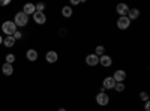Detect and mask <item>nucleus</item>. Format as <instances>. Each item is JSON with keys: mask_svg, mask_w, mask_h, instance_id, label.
<instances>
[{"mask_svg": "<svg viewBox=\"0 0 150 111\" xmlns=\"http://www.w3.org/2000/svg\"><path fill=\"white\" fill-rule=\"evenodd\" d=\"M14 24L17 27H26L27 24H29V17L24 14V12H17L15 17H14Z\"/></svg>", "mask_w": 150, "mask_h": 111, "instance_id": "f257e3e1", "label": "nucleus"}, {"mask_svg": "<svg viewBox=\"0 0 150 111\" xmlns=\"http://www.w3.org/2000/svg\"><path fill=\"white\" fill-rule=\"evenodd\" d=\"M2 30L6 36H12L15 32H17V26L14 24V21H5L2 24Z\"/></svg>", "mask_w": 150, "mask_h": 111, "instance_id": "f03ea898", "label": "nucleus"}, {"mask_svg": "<svg viewBox=\"0 0 150 111\" xmlns=\"http://www.w3.org/2000/svg\"><path fill=\"white\" fill-rule=\"evenodd\" d=\"M96 104H98L99 107H107V105L110 104V96H108L107 93H101V92H99V93L96 95Z\"/></svg>", "mask_w": 150, "mask_h": 111, "instance_id": "7ed1b4c3", "label": "nucleus"}, {"mask_svg": "<svg viewBox=\"0 0 150 111\" xmlns=\"http://www.w3.org/2000/svg\"><path fill=\"white\" fill-rule=\"evenodd\" d=\"M117 29H120V30H126V29H129V26H131V20L128 18V17H119V20H117Z\"/></svg>", "mask_w": 150, "mask_h": 111, "instance_id": "20e7f679", "label": "nucleus"}, {"mask_svg": "<svg viewBox=\"0 0 150 111\" xmlns=\"http://www.w3.org/2000/svg\"><path fill=\"white\" fill-rule=\"evenodd\" d=\"M86 65H87V66H92V68L98 66V65H99V57H98L95 53L86 56Z\"/></svg>", "mask_w": 150, "mask_h": 111, "instance_id": "39448f33", "label": "nucleus"}, {"mask_svg": "<svg viewBox=\"0 0 150 111\" xmlns=\"http://www.w3.org/2000/svg\"><path fill=\"white\" fill-rule=\"evenodd\" d=\"M126 77L128 75L123 69H117V71H114V74H112V78H114L116 83H123L125 80H126Z\"/></svg>", "mask_w": 150, "mask_h": 111, "instance_id": "423d86ee", "label": "nucleus"}, {"mask_svg": "<svg viewBox=\"0 0 150 111\" xmlns=\"http://www.w3.org/2000/svg\"><path fill=\"white\" fill-rule=\"evenodd\" d=\"M33 21L36 24H39V26H42V24L47 23V15H45V12H35L33 14Z\"/></svg>", "mask_w": 150, "mask_h": 111, "instance_id": "0eeeda50", "label": "nucleus"}, {"mask_svg": "<svg viewBox=\"0 0 150 111\" xmlns=\"http://www.w3.org/2000/svg\"><path fill=\"white\" fill-rule=\"evenodd\" d=\"M99 65H101L102 68H110L112 65V57L108 56V54H104L99 57Z\"/></svg>", "mask_w": 150, "mask_h": 111, "instance_id": "6e6552de", "label": "nucleus"}, {"mask_svg": "<svg viewBox=\"0 0 150 111\" xmlns=\"http://www.w3.org/2000/svg\"><path fill=\"white\" fill-rule=\"evenodd\" d=\"M116 12L120 15V17H126L128 15V12H129V6L126 3H119L116 6Z\"/></svg>", "mask_w": 150, "mask_h": 111, "instance_id": "1a4fd4ad", "label": "nucleus"}, {"mask_svg": "<svg viewBox=\"0 0 150 111\" xmlns=\"http://www.w3.org/2000/svg\"><path fill=\"white\" fill-rule=\"evenodd\" d=\"M114 86H116V81L112 77H105L104 81H102V87L105 90H111V89H114Z\"/></svg>", "mask_w": 150, "mask_h": 111, "instance_id": "9d476101", "label": "nucleus"}, {"mask_svg": "<svg viewBox=\"0 0 150 111\" xmlns=\"http://www.w3.org/2000/svg\"><path fill=\"white\" fill-rule=\"evenodd\" d=\"M45 60L48 62V63H56V62L59 60V54H57V51H54V50L47 51V54H45Z\"/></svg>", "mask_w": 150, "mask_h": 111, "instance_id": "9b49d317", "label": "nucleus"}, {"mask_svg": "<svg viewBox=\"0 0 150 111\" xmlns=\"http://www.w3.org/2000/svg\"><path fill=\"white\" fill-rule=\"evenodd\" d=\"M26 57L29 62H36L38 57H39V54H38V51L35 50V48H29V50L26 51Z\"/></svg>", "mask_w": 150, "mask_h": 111, "instance_id": "f8f14e48", "label": "nucleus"}, {"mask_svg": "<svg viewBox=\"0 0 150 111\" xmlns=\"http://www.w3.org/2000/svg\"><path fill=\"white\" fill-rule=\"evenodd\" d=\"M23 12H24L27 17H29V15H33L35 12H36L35 5H33V3H26V5H24V8H23Z\"/></svg>", "mask_w": 150, "mask_h": 111, "instance_id": "ddd939ff", "label": "nucleus"}, {"mask_svg": "<svg viewBox=\"0 0 150 111\" xmlns=\"http://www.w3.org/2000/svg\"><path fill=\"white\" fill-rule=\"evenodd\" d=\"M126 17H128L131 21H132V20H137V18L140 17V11L137 9V8H132V9H129V12H128Z\"/></svg>", "mask_w": 150, "mask_h": 111, "instance_id": "4468645a", "label": "nucleus"}, {"mask_svg": "<svg viewBox=\"0 0 150 111\" xmlns=\"http://www.w3.org/2000/svg\"><path fill=\"white\" fill-rule=\"evenodd\" d=\"M2 72L5 74V75H12V74H14V66L9 65V63H3V66H2Z\"/></svg>", "mask_w": 150, "mask_h": 111, "instance_id": "2eb2a0df", "label": "nucleus"}, {"mask_svg": "<svg viewBox=\"0 0 150 111\" xmlns=\"http://www.w3.org/2000/svg\"><path fill=\"white\" fill-rule=\"evenodd\" d=\"M72 14H74V11H72L71 6H63L62 8V15H63L65 18H71Z\"/></svg>", "mask_w": 150, "mask_h": 111, "instance_id": "dca6fc26", "label": "nucleus"}, {"mask_svg": "<svg viewBox=\"0 0 150 111\" xmlns=\"http://www.w3.org/2000/svg\"><path fill=\"white\" fill-rule=\"evenodd\" d=\"M3 45H5L6 48L14 47V45H15V39H14V36H6V38L3 39Z\"/></svg>", "mask_w": 150, "mask_h": 111, "instance_id": "f3484780", "label": "nucleus"}, {"mask_svg": "<svg viewBox=\"0 0 150 111\" xmlns=\"http://www.w3.org/2000/svg\"><path fill=\"white\" fill-rule=\"evenodd\" d=\"M95 54H96L98 57L104 56V54H105V47H104V45H98V47L95 48Z\"/></svg>", "mask_w": 150, "mask_h": 111, "instance_id": "a211bd4d", "label": "nucleus"}, {"mask_svg": "<svg viewBox=\"0 0 150 111\" xmlns=\"http://www.w3.org/2000/svg\"><path fill=\"white\" fill-rule=\"evenodd\" d=\"M125 89H126L125 83H116V86H114V90H116V92H119V93L125 92Z\"/></svg>", "mask_w": 150, "mask_h": 111, "instance_id": "6ab92c4d", "label": "nucleus"}, {"mask_svg": "<svg viewBox=\"0 0 150 111\" xmlns=\"http://www.w3.org/2000/svg\"><path fill=\"white\" fill-rule=\"evenodd\" d=\"M35 9H36V12H44L45 11V3H42V2L36 3L35 5Z\"/></svg>", "mask_w": 150, "mask_h": 111, "instance_id": "aec40b11", "label": "nucleus"}, {"mask_svg": "<svg viewBox=\"0 0 150 111\" xmlns=\"http://www.w3.org/2000/svg\"><path fill=\"white\" fill-rule=\"evenodd\" d=\"M14 62H15V56H14V54H8V56H6V63L12 65Z\"/></svg>", "mask_w": 150, "mask_h": 111, "instance_id": "412c9836", "label": "nucleus"}, {"mask_svg": "<svg viewBox=\"0 0 150 111\" xmlns=\"http://www.w3.org/2000/svg\"><path fill=\"white\" fill-rule=\"evenodd\" d=\"M140 99L141 101H149V93L147 92H141L140 93Z\"/></svg>", "mask_w": 150, "mask_h": 111, "instance_id": "4be33fe9", "label": "nucleus"}, {"mask_svg": "<svg viewBox=\"0 0 150 111\" xmlns=\"http://www.w3.org/2000/svg\"><path fill=\"white\" fill-rule=\"evenodd\" d=\"M12 36H14V39L17 41V39H21V38H23V33H21L20 30H17V32H15L14 35H12Z\"/></svg>", "mask_w": 150, "mask_h": 111, "instance_id": "5701e85b", "label": "nucleus"}, {"mask_svg": "<svg viewBox=\"0 0 150 111\" xmlns=\"http://www.w3.org/2000/svg\"><path fill=\"white\" fill-rule=\"evenodd\" d=\"M11 3V0H0V6H6Z\"/></svg>", "mask_w": 150, "mask_h": 111, "instance_id": "b1692460", "label": "nucleus"}, {"mask_svg": "<svg viewBox=\"0 0 150 111\" xmlns=\"http://www.w3.org/2000/svg\"><path fill=\"white\" fill-rule=\"evenodd\" d=\"M144 111H150V102L149 101H146V104H144Z\"/></svg>", "mask_w": 150, "mask_h": 111, "instance_id": "393cba45", "label": "nucleus"}, {"mask_svg": "<svg viewBox=\"0 0 150 111\" xmlns=\"http://www.w3.org/2000/svg\"><path fill=\"white\" fill-rule=\"evenodd\" d=\"M78 3H80V0H71V5L72 6H77Z\"/></svg>", "mask_w": 150, "mask_h": 111, "instance_id": "a878e982", "label": "nucleus"}, {"mask_svg": "<svg viewBox=\"0 0 150 111\" xmlns=\"http://www.w3.org/2000/svg\"><path fill=\"white\" fill-rule=\"evenodd\" d=\"M59 35H60V36H65V35H66V29H60Z\"/></svg>", "mask_w": 150, "mask_h": 111, "instance_id": "bb28decb", "label": "nucleus"}, {"mask_svg": "<svg viewBox=\"0 0 150 111\" xmlns=\"http://www.w3.org/2000/svg\"><path fill=\"white\" fill-rule=\"evenodd\" d=\"M57 111H68V110H66V108H59Z\"/></svg>", "mask_w": 150, "mask_h": 111, "instance_id": "cd10ccee", "label": "nucleus"}, {"mask_svg": "<svg viewBox=\"0 0 150 111\" xmlns=\"http://www.w3.org/2000/svg\"><path fill=\"white\" fill-rule=\"evenodd\" d=\"M0 44H3V36H0Z\"/></svg>", "mask_w": 150, "mask_h": 111, "instance_id": "c85d7f7f", "label": "nucleus"}]
</instances>
